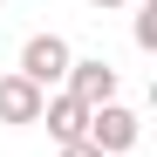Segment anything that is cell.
Returning a JSON list of instances; mask_svg holds the SVG:
<instances>
[{
	"label": "cell",
	"instance_id": "5b68a950",
	"mask_svg": "<svg viewBox=\"0 0 157 157\" xmlns=\"http://www.w3.org/2000/svg\"><path fill=\"white\" fill-rule=\"evenodd\" d=\"M41 89L34 82H21V75H0V123H14V130H28V123H41Z\"/></svg>",
	"mask_w": 157,
	"mask_h": 157
},
{
	"label": "cell",
	"instance_id": "ba28073f",
	"mask_svg": "<svg viewBox=\"0 0 157 157\" xmlns=\"http://www.w3.org/2000/svg\"><path fill=\"white\" fill-rule=\"evenodd\" d=\"M89 7H96V14H116V7H130V0H89Z\"/></svg>",
	"mask_w": 157,
	"mask_h": 157
},
{
	"label": "cell",
	"instance_id": "52a82bcc",
	"mask_svg": "<svg viewBox=\"0 0 157 157\" xmlns=\"http://www.w3.org/2000/svg\"><path fill=\"white\" fill-rule=\"evenodd\" d=\"M62 157H102L96 144H62Z\"/></svg>",
	"mask_w": 157,
	"mask_h": 157
},
{
	"label": "cell",
	"instance_id": "8992f818",
	"mask_svg": "<svg viewBox=\"0 0 157 157\" xmlns=\"http://www.w3.org/2000/svg\"><path fill=\"white\" fill-rule=\"evenodd\" d=\"M137 48H144V55L157 48V0H144V7H137Z\"/></svg>",
	"mask_w": 157,
	"mask_h": 157
},
{
	"label": "cell",
	"instance_id": "6da1fadb",
	"mask_svg": "<svg viewBox=\"0 0 157 157\" xmlns=\"http://www.w3.org/2000/svg\"><path fill=\"white\" fill-rule=\"evenodd\" d=\"M68 62H75V48H68L62 34H28V48H21V68H14V75H21V82H34V89L48 96V89H62V82H68Z\"/></svg>",
	"mask_w": 157,
	"mask_h": 157
},
{
	"label": "cell",
	"instance_id": "277c9868",
	"mask_svg": "<svg viewBox=\"0 0 157 157\" xmlns=\"http://www.w3.org/2000/svg\"><path fill=\"white\" fill-rule=\"evenodd\" d=\"M41 123H48V137H55V144H82V130H89V109H82V102H75L68 89H55V96L41 102Z\"/></svg>",
	"mask_w": 157,
	"mask_h": 157
},
{
	"label": "cell",
	"instance_id": "7a4b0ae2",
	"mask_svg": "<svg viewBox=\"0 0 157 157\" xmlns=\"http://www.w3.org/2000/svg\"><path fill=\"white\" fill-rule=\"evenodd\" d=\"M137 137H144V116L130 109V102H102V109H89L82 144H96L102 157H123V150H137Z\"/></svg>",
	"mask_w": 157,
	"mask_h": 157
},
{
	"label": "cell",
	"instance_id": "3957f363",
	"mask_svg": "<svg viewBox=\"0 0 157 157\" xmlns=\"http://www.w3.org/2000/svg\"><path fill=\"white\" fill-rule=\"evenodd\" d=\"M82 109H102V102H116V68L102 62V55H75L68 62V82H62Z\"/></svg>",
	"mask_w": 157,
	"mask_h": 157
}]
</instances>
